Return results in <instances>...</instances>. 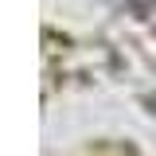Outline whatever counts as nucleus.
I'll return each mask as SVG.
<instances>
[{
    "label": "nucleus",
    "instance_id": "nucleus-1",
    "mask_svg": "<svg viewBox=\"0 0 156 156\" xmlns=\"http://www.w3.org/2000/svg\"><path fill=\"white\" fill-rule=\"evenodd\" d=\"M129 4H140V0H129Z\"/></svg>",
    "mask_w": 156,
    "mask_h": 156
}]
</instances>
